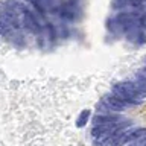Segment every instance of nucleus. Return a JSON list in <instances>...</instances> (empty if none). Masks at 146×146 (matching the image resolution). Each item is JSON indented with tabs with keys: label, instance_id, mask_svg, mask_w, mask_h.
<instances>
[{
	"label": "nucleus",
	"instance_id": "0eeeda50",
	"mask_svg": "<svg viewBox=\"0 0 146 146\" xmlns=\"http://www.w3.org/2000/svg\"><path fill=\"white\" fill-rule=\"evenodd\" d=\"M134 81H137V82H140V84L146 85V66L141 67V70H139V72L135 73Z\"/></svg>",
	"mask_w": 146,
	"mask_h": 146
},
{
	"label": "nucleus",
	"instance_id": "39448f33",
	"mask_svg": "<svg viewBox=\"0 0 146 146\" xmlns=\"http://www.w3.org/2000/svg\"><path fill=\"white\" fill-rule=\"evenodd\" d=\"M90 117H91V110H82L79 113V116H78V119H76V126L84 128L87 123L90 122Z\"/></svg>",
	"mask_w": 146,
	"mask_h": 146
},
{
	"label": "nucleus",
	"instance_id": "9d476101",
	"mask_svg": "<svg viewBox=\"0 0 146 146\" xmlns=\"http://www.w3.org/2000/svg\"><path fill=\"white\" fill-rule=\"evenodd\" d=\"M41 2V5L46 8V6H52V0H40Z\"/></svg>",
	"mask_w": 146,
	"mask_h": 146
},
{
	"label": "nucleus",
	"instance_id": "20e7f679",
	"mask_svg": "<svg viewBox=\"0 0 146 146\" xmlns=\"http://www.w3.org/2000/svg\"><path fill=\"white\" fill-rule=\"evenodd\" d=\"M44 31H46V38H47L49 44H55L58 40V35H56V29H55V25L50 21H46L44 23Z\"/></svg>",
	"mask_w": 146,
	"mask_h": 146
},
{
	"label": "nucleus",
	"instance_id": "423d86ee",
	"mask_svg": "<svg viewBox=\"0 0 146 146\" xmlns=\"http://www.w3.org/2000/svg\"><path fill=\"white\" fill-rule=\"evenodd\" d=\"M27 3H31L32 5V8H34V11L35 12H38V15L41 18H44L46 17V8L41 5L40 0H27Z\"/></svg>",
	"mask_w": 146,
	"mask_h": 146
},
{
	"label": "nucleus",
	"instance_id": "1a4fd4ad",
	"mask_svg": "<svg viewBox=\"0 0 146 146\" xmlns=\"http://www.w3.org/2000/svg\"><path fill=\"white\" fill-rule=\"evenodd\" d=\"M135 41H137V44H145L146 43V35H145L143 29L139 31V34H137V36H135Z\"/></svg>",
	"mask_w": 146,
	"mask_h": 146
},
{
	"label": "nucleus",
	"instance_id": "7ed1b4c3",
	"mask_svg": "<svg viewBox=\"0 0 146 146\" xmlns=\"http://www.w3.org/2000/svg\"><path fill=\"white\" fill-rule=\"evenodd\" d=\"M0 36H2L5 41H8V43H12L14 36H15V31L8 25V21L3 18L2 14H0Z\"/></svg>",
	"mask_w": 146,
	"mask_h": 146
},
{
	"label": "nucleus",
	"instance_id": "f03ea898",
	"mask_svg": "<svg viewBox=\"0 0 146 146\" xmlns=\"http://www.w3.org/2000/svg\"><path fill=\"white\" fill-rule=\"evenodd\" d=\"M122 119L116 116L114 113L111 114H96V116L93 117V126H107V125H113V123H117V122H120Z\"/></svg>",
	"mask_w": 146,
	"mask_h": 146
},
{
	"label": "nucleus",
	"instance_id": "f257e3e1",
	"mask_svg": "<svg viewBox=\"0 0 146 146\" xmlns=\"http://www.w3.org/2000/svg\"><path fill=\"white\" fill-rule=\"evenodd\" d=\"M111 93L114 96H117L119 99H122L123 102H125L126 105H129V107H139V105L143 104V100H137V99L132 98V96L120 85V82H117V84H114L111 87Z\"/></svg>",
	"mask_w": 146,
	"mask_h": 146
},
{
	"label": "nucleus",
	"instance_id": "6e6552de",
	"mask_svg": "<svg viewBox=\"0 0 146 146\" xmlns=\"http://www.w3.org/2000/svg\"><path fill=\"white\" fill-rule=\"evenodd\" d=\"M128 146H146V135L140 137V139H137L134 141H131V143H128Z\"/></svg>",
	"mask_w": 146,
	"mask_h": 146
}]
</instances>
